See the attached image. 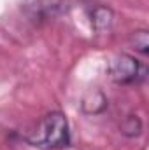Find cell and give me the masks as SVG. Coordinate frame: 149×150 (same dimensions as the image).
<instances>
[{"mask_svg": "<svg viewBox=\"0 0 149 150\" xmlns=\"http://www.w3.org/2000/svg\"><path fill=\"white\" fill-rule=\"evenodd\" d=\"M25 142L32 147L42 150H60L70 145V127L65 113L49 112L46 113L37 126L25 134Z\"/></svg>", "mask_w": 149, "mask_h": 150, "instance_id": "6da1fadb", "label": "cell"}, {"mask_svg": "<svg viewBox=\"0 0 149 150\" xmlns=\"http://www.w3.org/2000/svg\"><path fill=\"white\" fill-rule=\"evenodd\" d=\"M107 74L116 84L132 86V84H140L146 79L148 70H146V65L140 63L135 56L121 52V54H116L109 61Z\"/></svg>", "mask_w": 149, "mask_h": 150, "instance_id": "7a4b0ae2", "label": "cell"}, {"mask_svg": "<svg viewBox=\"0 0 149 150\" xmlns=\"http://www.w3.org/2000/svg\"><path fill=\"white\" fill-rule=\"evenodd\" d=\"M67 0H21V7L32 19H49L60 14Z\"/></svg>", "mask_w": 149, "mask_h": 150, "instance_id": "3957f363", "label": "cell"}, {"mask_svg": "<svg viewBox=\"0 0 149 150\" xmlns=\"http://www.w3.org/2000/svg\"><path fill=\"white\" fill-rule=\"evenodd\" d=\"M90 18H91V26L97 32H105V30L111 28L112 23H114V11L109 5H102L100 4V5L93 7Z\"/></svg>", "mask_w": 149, "mask_h": 150, "instance_id": "277c9868", "label": "cell"}, {"mask_svg": "<svg viewBox=\"0 0 149 150\" xmlns=\"http://www.w3.org/2000/svg\"><path fill=\"white\" fill-rule=\"evenodd\" d=\"M81 108H82V112L88 113V115L102 113L107 108V98L100 91H93V93H90V94L84 96V100L81 103Z\"/></svg>", "mask_w": 149, "mask_h": 150, "instance_id": "5b68a950", "label": "cell"}, {"mask_svg": "<svg viewBox=\"0 0 149 150\" xmlns=\"http://www.w3.org/2000/svg\"><path fill=\"white\" fill-rule=\"evenodd\" d=\"M119 131H121L125 136H128V138H137V136H140V133H142V120H140V117H139V115H133V113L126 115V117L123 119L121 126H119Z\"/></svg>", "mask_w": 149, "mask_h": 150, "instance_id": "8992f818", "label": "cell"}, {"mask_svg": "<svg viewBox=\"0 0 149 150\" xmlns=\"http://www.w3.org/2000/svg\"><path fill=\"white\" fill-rule=\"evenodd\" d=\"M130 44L135 51H139L140 54H148L149 52V35H148V30L146 28H140V30H135L132 32L130 35Z\"/></svg>", "mask_w": 149, "mask_h": 150, "instance_id": "52a82bcc", "label": "cell"}]
</instances>
